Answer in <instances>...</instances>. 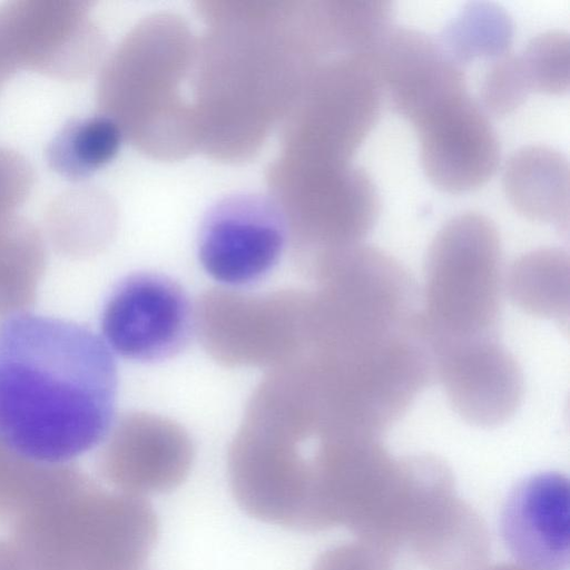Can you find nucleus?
<instances>
[{"label":"nucleus","mask_w":570,"mask_h":570,"mask_svg":"<svg viewBox=\"0 0 570 570\" xmlns=\"http://www.w3.org/2000/svg\"><path fill=\"white\" fill-rule=\"evenodd\" d=\"M89 3L72 0H16L0 4V31L19 70L77 80L94 68L100 35Z\"/></svg>","instance_id":"nucleus-6"},{"label":"nucleus","mask_w":570,"mask_h":570,"mask_svg":"<svg viewBox=\"0 0 570 570\" xmlns=\"http://www.w3.org/2000/svg\"><path fill=\"white\" fill-rule=\"evenodd\" d=\"M500 532L511 557L525 570H568V478L544 471L517 482L503 502Z\"/></svg>","instance_id":"nucleus-12"},{"label":"nucleus","mask_w":570,"mask_h":570,"mask_svg":"<svg viewBox=\"0 0 570 570\" xmlns=\"http://www.w3.org/2000/svg\"><path fill=\"white\" fill-rule=\"evenodd\" d=\"M121 139L120 125L106 114L73 119L49 144L47 160L58 175L82 180L116 157Z\"/></svg>","instance_id":"nucleus-15"},{"label":"nucleus","mask_w":570,"mask_h":570,"mask_svg":"<svg viewBox=\"0 0 570 570\" xmlns=\"http://www.w3.org/2000/svg\"><path fill=\"white\" fill-rule=\"evenodd\" d=\"M47 263L40 230L18 215L0 223V320L26 313Z\"/></svg>","instance_id":"nucleus-14"},{"label":"nucleus","mask_w":570,"mask_h":570,"mask_svg":"<svg viewBox=\"0 0 570 570\" xmlns=\"http://www.w3.org/2000/svg\"><path fill=\"white\" fill-rule=\"evenodd\" d=\"M115 360L79 323L22 313L0 325V442L43 463H70L114 424Z\"/></svg>","instance_id":"nucleus-1"},{"label":"nucleus","mask_w":570,"mask_h":570,"mask_svg":"<svg viewBox=\"0 0 570 570\" xmlns=\"http://www.w3.org/2000/svg\"><path fill=\"white\" fill-rule=\"evenodd\" d=\"M286 242V220L276 203L261 194H235L205 214L198 257L212 278L229 288L243 287L274 269Z\"/></svg>","instance_id":"nucleus-7"},{"label":"nucleus","mask_w":570,"mask_h":570,"mask_svg":"<svg viewBox=\"0 0 570 570\" xmlns=\"http://www.w3.org/2000/svg\"><path fill=\"white\" fill-rule=\"evenodd\" d=\"M501 242L494 223L466 212L449 219L426 256L421 320L429 346L497 340Z\"/></svg>","instance_id":"nucleus-3"},{"label":"nucleus","mask_w":570,"mask_h":570,"mask_svg":"<svg viewBox=\"0 0 570 570\" xmlns=\"http://www.w3.org/2000/svg\"><path fill=\"white\" fill-rule=\"evenodd\" d=\"M105 343L118 355L158 362L179 354L196 331L195 307L170 277L139 272L120 281L101 314Z\"/></svg>","instance_id":"nucleus-5"},{"label":"nucleus","mask_w":570,"mask_h":570,"mask_svg":"<svg viewBox=\"0 0 570 570\" xmlns=\"http://www.w3.org/2000/svg\"><path fill=\"white\" fill-rule=\"evenodd\" d=\"M0 570H29L21 553L9 538H0Z\"/></svg>","instance_id":"nucleus-22"},{"label":"nucleus","mask_w":570,"mask_h":570,"mask_svg":"<svg viewBox=\"0 0 570 570\" xmlns=\"http://www.w3.org/2000/svg\"><path fill=\"white\" fill-rule=\"evenodd\" d=\"M383 91L412 125L466 91L462 66L422 31L392 26L368 52Z\"/></svg>","instance_id":"nucleus-11"},{"label":"nucleus","mask_w":570,"mask_h":570,"mask_svg":"<svg viewBox=\"0 0 570 570\" xmlns=\"http://www.w3.org/2000/svg\"><path fill=\"white\" fill-rule=\"evenodd\" d=\"M567 253L558 248H542L520 257L512 266L510 287L515 303L542 316H558L567 309Z\"/></svg>","instance_id":"nucleus-17"},{"label":"nucleus","mask_w":570,"mask_h":570,"mask_svg":"<svg viewBox=\"0 0 570 570\" xmlns=\"http://www.w3.org/2000/svg\"><path fill=\"white\" fill-rule=\"evenodd\" d=\"M196 331L226 365L273 368L302 355L309 341L311 293L209 291L195 307Z\"/></svg>","instance_id":"nucleus-4"},{"label":"nucleus","mask_w":570,"mask_h":570,"mask_svg":"<svg viewBox=\"0 0 570 570\" xmlns=\"http://www.w3.org/2000/svg\"><path fill=\"white\" fill-rule=\"evenodd\" d=\"M530 92L520 56L512 52L491 61L480 89L484 111L495 116L515 110Z\"/></svg>","instance_id":"nucleus-20"},{"label":"nucleus","mask_w":570,"mask_h":570,"mask_svg":"<svg viewBox=\"0 0 570 570\" xmlns=\"http://www.w3.org/2000/svg\"><path fill=\"white\" fill-rule=\"evenodd\" d=\"M431 353L433 373L464 420L493 426L513 415L522 397V373L498 340L444 344Z\"/></svg>","instance_id":"nucleus-10"},{"label":"nucleus","mask_w":570,"mask_h":570,"mask_svg":"<svg viewBox=\"0 0 570 570\" xmlns=\"http://www.w3.org/2000/svg\"><path fill=\"white\" fill-rule=\"evenodd\" d=\"M194 455L193 442L180 425L134 412L114 422L101 442L97 469L110 489L145 499L180 485Z\"/></svg>","instance_id":"nucleus-8"},{"label":"nucleus","mask_w":570,"mask_h":570,"mask_svg":"<svg viewBox=\"0 0 570 570\" xmlns=\"http://www.w3.org/2000/svg\"><path fill=\"white\" fill-rule=\"evenodd\" d=\"M520 60L531 92L562 95L570 85V38L567 31L548 30L533 37Z\"/></svg>","instance_id":"nucleus-19"},{"label":"nucleus","mask_w":570,"mask_h":570,"mask_svg":"<svg viewBox=\"0 0 570 570\" xmlns=\"http://www.w3.org/2000/svg\"><path fill=\"white\" fill-rule=\"evenodd\" d=\"M316 570H337V562L334 556L325 557L316 567Z\"/></svg>","instance_id":"nucleus-23"},{"label":"nucleus","mask_w":570,"mask_h":570,"mask_svg":"<svg viewBox=\"0 0 570 570\" xmlns=\"http://www.w3.org/2000/svg\"><path fill=\"white\" fill-rule=\"evenodd\" d=\"M423 171L433 186L464 194L485 185L500 164V142L484 109L468 91L413 125Z\"/></svg>","instance_id":"nucleus-9"},{"label":"nucleus","mask_w":570,"mask_h":570,"mask_svg":"<svg viewBox=\"0 0 570 570\" xmlns=\"http://www.w3.org/2000/svg\"><path fill=\"white\" fill-rule=\"evenodd\" d=\"M502 186L519 214L568 232L570 166L560 150L542 144L519 148L503 167Z\"/></svg>","instance_id":"nucleus-13"},{"label":"nucleus","mask_w":570,"mask_h":570,"mask_svg":"<svg viewBox=\"0 0 570 570\" xmlns=\"http://www.w3.org/2000/svg\"><path fill=\"white\" fill-rule=\"evenodd\" d=\"M33 184V168L26 157L0 146V223L17 215Z\"/></svg>","instance_id":"nucleus-21"},{"label":"nucleus","mask_w":570,"mask_h":570,"mask_svg":"<svg viewBox=\"0 0 570 570\" xmlns=\"http://www.w3.org/2000/svg\"><path fill=\"white\" fill-rule=\"evenodd\" d=\"M29 570H142L157 535L151 505L108 489L71 463L6 524Z\"/></svg>","instance_id":"nucleus-2"},{"label":"nucleus","mask_w":570,"mask_h":570,"mask_svg":"<svg viewBox=\"0 0 570 570\" xmlns=\"http://www.w3.org/2000/svg\"><path fill=\"white\" fill-rule=\"evenodd\" d=\"M46 222L52 244L62 253L75 256L99 249L111 228L106 199L88 188L71 189L57 197L48 209Z\"/></svg>","instance_id":"nucleus-16"},{"label":"nucleus","mask_w":570,"mask_h":570,"mask_svg":"<svg viewBox=\"0 0 570 570\" xmlns=\"http://www.w3.org/2000/svg\"><path fill=\"white\" fill-rule=\"evenodd\" d=\"M513 26L508 13L491 3L465 7L445 28L440 45L459 65L510 52Z\"/></svg>","instance_id":"nucleus-18"}]
</instances>
